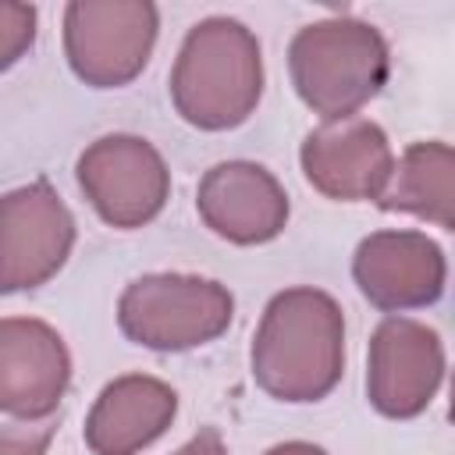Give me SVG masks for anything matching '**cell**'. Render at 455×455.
<instances>
[{
	"label": "cell",
	"instance_id": "9c48e42d",
	"mask_svg": "<svg viewBox=\"0 0 455 455\" xmlns=\"http://www.w3.org/2000/svg\"><path fill=\"white\" fill-rule=\"evenodd\" d=\"M299 160L309 185L341 203L380 199L395 171V153L384 128L366 117L323 121L302 139Z\"/></svg>",
	"mask_w": 455,
	"mask_h": 455
},
{
	"label": "cell",
	"instance_id": "277c9868",
	"mask_svg": "<svg viewBox=\"0 0 455 455\" xmlns=\"http://www.w3.org/2000/svg\"><path fill=\"white\" fill-rule=\"evenodd\" d=\"M235 299L224 284L196 274H142L117 302L128 341L156 352H185L228 331Z\"/></svg>",
	"mask_w": 455,
	"mask_h": 455
},
{
	"label": "cell",
	"instance_id": "9a60e30c",
	"mask_svg": "<svg viewBox=\"0 0 455 455\" xmlns=\"http://www.w3.org/2000/svg\"><path fill=\"white\" fill-rule=\"evenodd\" d=\"M36 39V7L0 0V71H7Z\"/></svg>",
	"mask_w": 455,
	"mask_h": 455
},
{
	"label": "cell",
	"instance_id": "2e32d148",
	"mask_svg": "<svg viewBox=\"0 0 455 455\" xmlns=\"http://www.w3.org/2000/svg\"><path fill=\"white\" fill-rule=\"evenodd\" d=\"M53 441V423H7L0 427V455H46Z\"/></svg>",
	"mask_w": 455,
	"mask_h": 455
},
{
	"label": "cell",
	"instance_id": "5b68a950",
	"mask_svg": "<svg viewBox=\"0 0 455 455\" xmlns=\"http://www.w3.org/2000/svg\"><path fill=\"white\" fill-rule=\"evenodd\" d=\"M160 14L146 0H71L64 7V53L96 89L128 85L149 60Z\"/></svg>",
	"mask_w": 455,
	"mask_h": 455
},
{
	"label": "cell",
	"instance_id": "3957f363",
	"mask_svg": "<svg viewBox=\"0 0 455 455\" xmlns=\"http://www.w3.org/2000/svg\"><path fill=\"white\" fill-rule=\"evenodd\" d=\"M288 68L299 100L323 121L355 117L387 82L391 57L384 36L355 18H327L295 32Z\"/></svg>",
	"mask_w": 455,
	"mask_h": 455
},
{
	"label": "cell",
	"instance_id": "8fae6325",
	"mask_svg": "<svg viewBox=\"0 0 455 455\" xmlns=\"http://www.w3.org/2000/svg\"><path fill=\"white\" fill-rule=\"evenodd\" d=\"M71 384V355L64 338L32 316L0 320V412L43 419L57 412Z\"/></svg>",
	"mask_w": 455,
	"mask_h": 455
},
{
	"label": "cell",
	"instance_id": "6da1fadb",
	"mask_svg": "<svg viewBox=\"0 0 455 455\" xmlns=\"http://www.w3.org/2000/svg\"><path fill=\"white\" fill-rule=\"evenodd\" d=\"M345 373V316L320 288L277 291L252 338V377L277 402H320Z\"/></svg>",
	"mask_w": 455,
	"mask_h": 455
},
{
	"label": "cell",
	"instance_id": "8992f818",
	"mask_svg": "<svg viewBox=\"0 0 455 455\" xmlns=\"http://www.w3.org/2000/svg\"><path fill=\"white\" fill-rule=\"evenodd\" d=\"M78 185L110 228L149 224L171 192L164 156L139 135H103L78 156Z\"/></svg>",
	"mask_w": 455,
	"mask_h": 455
},
{
	"label": "cell",
	"instance_id": "52a82bcc",
	"mask_svg": "<svg viewBox=\"0 0 455 455\" xmlns=\"http://www.w3.org/2000/svg\"><path fill=\"white\" fill-rule=\"evenodd\" d=\"M75 217L50 181L0 196V295L46 284L71 256Z\"/></svg>",
	"mask_w": 455,
	"mask_h": 455
},
{
	"label": "cell",
	"instance_id": "ac0fdd59",
	"mask_svg": "<svg viewBox=\"0 0 455 455\" xmlns=\"http://www.w3.org/2000/svg\"><path fill=\"white\" fill-rule=\"evenodd\" d=\"M267 455H327V451L309 441H284V444H274Z\"/></svg>",
	"mask_w": 455,
	"mask_h": 455
},
{
	"label": "cell",
	"instance_id": "5bb4252c",
	"mask_svg": "<svg viewBox=\"0 0 455 455\" xmlns=\"http://www.w3.org/2000/svg\"><path fill=\"white\" fill-rule=\"evenodd\" d=\"M380 210L412 213L434 220L437 228H455V153L448 142H412L398 167L391 171L387 188L377 199Z\"/></svg>",
	"mask_w": 455,
	"mask_h": 455
},
{
	"label": "cell",
	"instance_id": "e0dca14e",
	"mask_svg": "<svg viewBox=\"0 0 455 455\" xmlns=\"http://www.w3.org/2000/svg\"><path fill=\"white\" fill-rule=\"evenodd\" d=\"M174 455H228L224 451V441H220V430L217 427H203L188 444H181Z\"/></svg>",
	"mask_w": 455,
	"mask_h": 455
},
{
	"label": "cell",
	"instance_id": "4fadbf2b",
	"mask_svg": "<svg viewBox=\"0 0 455 455\" xmlns=\"http://www.w3.org/2000/svg\"><path fill=\"white\" fill-rule=\"evenodd\" d=\"M174 412L178 395L171 384L146 373L117 377L100 391L85 419V444L92 455H135L171 427Z\"/></svg>",
	"mask_w": 455,
	"mask_h": 455
},
{
	"label": "cell",
	"instance_id": "7c38bea8",
	"mask_svg": "<svg viewBox=\"0 0 455 455\" xmlns=\"http://www.w3.org/2000/svg\"><path fill=\"white\" fill-rule=\"evenodd\" d=\"M196 206L206 228L235 245H263L288 224V196L281 181L249 160L210 167L199 181Z\"/></svg>",
	"mask_w": 455,
	"mask_h": 455
},
{
	"label": "cell",
	"instance_id": "7a4b0ae2",
	"mask_svg": "<svg viewBox=\"0 0 455 455\" xmlns=\"http://www.w3.org/2000/svg\"><path fill=\"white\" fill-rule=\"evenodd\" d=\"M263 96V57L256 36L235 18H206L188 28L174 71L171 100L203 132L238 128Z\"/></svg>",
	"mask_w": 455,
	"mask_h": 455
},
{
	"label": "cell",
	"instance_id": "ba28073f",
	"mask_svg": "<svg viewBox=\"0 0 455 455\" xmlns=\"http://www.w3.org/2000/svg\"><path fill=\"white\" fill-rule=\"evenodd\" d=\"M444 380V345L434 327L387 316L370 338L366 395L370 405L387 419L419 416Z\"/></svg>",
	"mask_w": 455,
	"mask_h": 455
},
{
	"label": "cell",
	"instance_id": "30bf717a",
	"mask_svg": "<svg viewBox=\"0 0 455 455\" xmlns=\"http://www.w3.org/2000/svg\"><path fill=\"white\" fill-rule=\"evenodd\" d=\"M444 252L423 231H373L352 256L359 291L387 313L419 309L444 291Z\"/></svg>",
	"mask_w": 455,
	"mask_h": 455
}]
</instances>
